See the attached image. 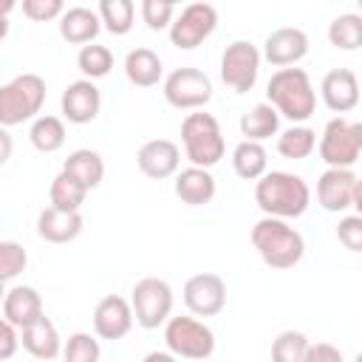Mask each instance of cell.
<instances>
[{"label": "cell", "instance_id": "cell-1", "mask_svg": "<svg viewBox=\"0 0 362 362\" xmlns=\"http://www.w3.org/2000/svg\"><path fill=\"white\" fill-rule=\"evenodd\" d=\"M255 204L263 215L291 221L305 215L311 204V187L303 175L286 173V170H269L260 181H255Z\"/></svg>", "mask_w": 362, "mask_h": 362}, {"label": "cell", "instance_id": "cell-2", "mask_svg": "<svg viewBox=\"0 0 362 362\" xmlns=\"http://www.w3.org/2000/svg\"><path fill=\"white\" fill-rule=\"evenodd\" d=\"M266 99L294 124H305L317 110V90L303 68H280L266 82Z\"/></svg>", "mask_w": 362, "mask_h": 362}, {"label": "cell", "instance_id": "cell-3", "mask_svg": "<svg viewBox=\"0 0 362 362\" xmlns=\"http://www.w3.org/2000/svg\"><path fill=\"white\" fill-rule=\"evenodd\" d=\"M252 246L257 249L260 260L272 269H291L303 260L305 255V240L303 235L280 218H269L263 215L255 226H252Z\"/></svg>", "mask_w": 362, "mask_h": 362}, {"label": "cell", "instance_id": "cell-4", "mask_svg": "<svg viewBox=\"0 0 362 362\" xmlns=\"http://www.w3.org/2000/svg\"><path fill=\"white\" fill-rule=\"evenodd\" d=\"M181 144H184V156L189 158V164L204 167V170L215 167L226 153V141H223V130H221L218 119L212 113H204V110L184 116Z\"/></svg>", "mask_w": 362, "mask_h": 362}, {"label": "cell", "instance_id": "cell-5", "mask_svg": "<svg viewBox=\"0 0 362 362\" xmlns=\"http://www.w3.org/2000/svg\"><path fill=\"white\" fill-rule=\"evenodd\" d=\"M45 105V79L40 74H17L0 88V124L14 127L34 122Z\"/></svg>", "mask_w": 362, "mask_h": 362}, {"label": "cell", "instance_id": "cell-6", "mask_svg": "<svg viewBox=\"0 0 362 362\" xmlns=\"http://www.w3.org/2000/svg\"><path fill=\"white\" fill-rule=\"evenodd\" d=\"M317 150H320V158L328 167L351 170L362 156V122H354V119H345V116H334L322 127Z\"/></svg>", "mask_w": 362, "mask_h": 362}, {"label": "cell", "instance_id": "cell-7", "mask_svg": "<svg viewBox=\"0 0 362 362\" xmlns=\"http://www.w3.org/2000/svg\"><path fill=\"white\" fill-rule=\"evenodd\" d=\"M164 342L167 351L181 359H209L215 354V334L206 322L198 317H170L164 325Z\"/></svg>", "mask_w": 362, "mask_h": 362}, {"label": "cell", "instance_id": "cell-8", "mask_svg": "<svg viewBox=\"0 0 362 362\" xmlns=\"http://www.w3.org/2000/svg\"><path fill=\"white\" fill-rule=\"evenodd\" d=\"M130 305L141 328L153 331L158 325H167V320L173 317V288L161 277H141L130 291Z\"/></svg>", "mask_w": 362, "mask_h": 362}, {"label": "cell", "instance_id": "cell-9", "mask_svg": "<svg viewBox=\"0 0 362 362\" xmlns=\"http://www.w3.org/2000/svg\"><path fill=\"white\" fill-rule=\"evenodd\" d=\"M263 54L249 40H235L221 54V79L235 93H249L257 82Z\"/></svg>", "mask_w": 362, "mask_h": 362}, {"label": "cell", "instance_id": "cell-10", "mask_svg": "<svg viewBox=\"0 0 362 362\" xmlns=\"http://www.w3.org/2000/svg\"><path fill=\"white\" fill-rule=\"evenodd\" d=\"M164 99L178 110H201L212 99V79L192 65H181L164 79Z\"/></svg>", "mask_w": 362, "mask_h": 362}, {"label": "cell", "instance_id": "cell-11", "mask_svg": "<svg viewBox=\"0 0 362 362\" xmlns=\"http://www.w3.org/2000/svg\"><path fill=\"white\" fill-rule=\"evenodd\" d=\"M218 28V11L212 3H189L184 6L173 25H170V42L181 51L198 48L204 40H209Z\"/></svg>", "mask_w": 362, "mask_h": 362}, {"label": "cell", "instance_id": "cell-12", "mask_svg": "<svg viewBox=\"0 0 362 362\" xmlns=\"http://www.w3.org/2000/svg\"><path fill=\"white\" fill-rule=\"evenodd\" d=\"M184 305L195 317H215L226 305V283L215 272H198L184 283Z\"/></svg>", "mask_w": 362, "mask_h": 362}, {"label": "cell", "instance_id": "cell-13", "mask_svg": "<svg viewBox=\"0 0 362 362\" xmlns=\"http://www.w3.org/2000/svg\"><path fill=\"white\" fill-rule=\"evenodd\" d=\"M133 305L119 294H105L93 308V334L99 339H122L133 328Z\"/></svg>", "mask_w": 362, "mask_h": 362}, {"label": "cell", "instance_id": "cell-14", "mask_svg": "<svg viewBox=\"0 0 362 362\" xmlns=\"http://www.w3.org/2000/svg\"><path fill=\"white\" fill-rule=\"evenodd\" d=\"M308 54V34L294 25L274 28L263 42V59L272 62L277 71L297 65Z\"/></svg>", "mask_w": 362, "mask_h": 362}, {"label": "cell", "instance_id": "cell-15", "mask_svg": "<svg viewBox=\"0 0 362 362\" xmlns=\"http://www.w3.org/2000/svg\"><path fill=\"white\" fill-rule=\"evenodd\" d=\"M59 107L62 119H68L71 124H90L102 110V93L90 79H76L62 90Z\"/></svg>", "mask_w": 362, "mask_h": 362}, {"label": "cell", "instance_id": "cell-16", "mask_svg": "<svg viewBox=\"0 0 362 362\" xmlns=\"http://www.w3.org/2000/svg\"><path fill=\"white\" fill-rule=\"evenodd\" d=\"M136 167L147 175V178H170V175H178V167H181V150L175 141L170 139H150L139 147L136 153Z\"/></svg>", "mask_w": 362, "mask_h": 362}, {"label": "cell", "instance_id": "cell-17", "mask_svg": "<svg viewBox=\"0 0 362 362\" xmlns=\"http://www.w3.org/2000/svg\"><path fill=\"white\" fill-rule=\"evenodd\" d=\"M359 76L351 68H331L320 82V96L331 113H348L359 105Z\"/></svg>", "mask_w": 362, "mask_h": 362}, {"label": "cell", "instance_id": "cell-18", "mask_svg": "<svg viewBox=\"0 0 362 362\" xmlns=\"http://www.w3.org/2000/svg\"><path fill=\"white\" fill-rule=\"evenodd\" d=\"M356 178L354 170H337L328 167L320 178H317V204L325 212H345L354 206V189H356Z\"/></svg>", "mask_w": 362, "mask_h": 362}, {"label": "cell", "instance_id": "cell-19", "mask_svg": "<svg viewBox=\"0 0 362 362\" xmlns=\"http://www.w3.org/2000/svg\"><path fill=\"white\" fill-rule=\"evenodd\" d=\"M40 317H45L42 311V297L34 286H11L3 297V320L17 325L20 331L34 325Z\"/></svg>", "mask_w": 362, "mask_h": 362}, {"label": "cell", "instance_id": "cell-20", "mask_svg": "<svg viewBox=\"0 0 362 362\" xmlns=\"http://www.w3.org/2000/svg\"><path fill=\"white\" fill-rule=\"evenodd\" d=\"M99 31H102V17L96 8L71 6L59 17V37L71 45H90Z\"/></svg>", "mask_w": 362, "mask_h": 362}, {"label": "cell", "instance_id": "cell-21", "mask_svg": "<svg viewBox=\"0 0 362 362\" xmlns=\"http://www.w3.org/2000/svg\"><path fill=\"white\" fill-rule=\"evenodd\" d=\"M175 195L187 204V206H204L215 198L218 192V184H215V175L204 167H184L178 175H175V184H173Z\"/></svg>", "mask_w": 362, "mask_h": 362}, {"label": "cell", "instance_id": "cell-22", "mask_svg": "<svg viewBox=\"0 0 362 362\" xmlns=\"http://www.w3.org/2000/svg\"><path fill=\"white\" fill-rule=\"evenodd\" d=\"M82 215L79 212H62L57 206H45L37 215V235L48 243H71L82 232Z\"/></svg>", "mask_w": 362, "mask_h": 362}, {"label": "cell", "instance_id": "cell-23", "mask_svg": "<svg viewBox=\"0 0 362 362\" xmlns=\"http://www.w3.org/2000/svg\"><path fill=\"white\" fill-rule=\"evenodd\" d=\"M20 342L23 348L31 354V359H42V362H51L62 354V339H59V331L57 325L48 320V317H40L34 325L23 328L20 331Z\"/></svg>", "mask_w": 362, "mask_h": 362}, {"label": "cell", "instance_id": "cell-24", "mask_svg": "<svg viewBox=\"0 0 362 362\" xmlns=\"http://www.w3.org/2000/svg\"><path fill=\"white\" fill-rule=\"evenodd\" d=\"M161 74H164V65H161V57L153 51V48H133L127 51L124 57V76L130 85L136 88H153L161 82Z\"/></svg>", "mask_w": 362, "mask_h": 362}, {"label": "cell", "instance_id": "cell-25", "mask_svg": "<svg viewBox=\"0 0 362 362\" xmlns=\"http://www.w3.org/2000/svg\"><path fill=\"white\" fill-rule=\"evenodd\" d=\"M238 127H240L243 141H260L263 144L266 139L277 136V130H280V113H277L274 105L260 102V105H255L252 110H246L240 116Z\"/></svg>", "mask_w": 362, "mask_h": 362}, {"label": "cell", "instance_id": "cell-26", "mask_svg": "<svg viewBox=\"0 0 362 362\" xmlns=\"http://www.w3.org/2000/svg\"><path fill=\"white\" fill-rule=\"evenodd\" d=\"M62 170L68 175H74L79 184H85L88 189H96L102 184V178H105V161L90 147H79V150L68 153V158L62 161Z\"/></svg>", "mask_w": 362, "mask_h": 362}, {"label": "cell", "instance_id": "cell-27", "mask_svg": "<svg viewBox=\"0 0 362 362\" xmlns=\"http://www.w3.org/2000/svg\"><path fill=\"white\" fill-rule=\"evenodd\" d=\"M232 170L243 181H260L269 173V153L260 141H240L232 150Z\"/></svg>", "mask_w": 362, "mask_h": 362}, {"label": "cell", "instance_id": "cell-28", "mask_svg": "<svg viewBox=\"0 0 362 362\" xmlns=\"http://www.w3.org/2000/svg\"><path fill=\"white\" fill-rule=\"evenodd\" d=\"M317 130L308 124H291L277 136V153L291 161H303L317 150Z\"/></svg>", "mask_w": 362, "mask_h": 362}, {"label": "cell", "instance_id": "cell-29", "mask_svg": "<svg viewBox=\"0 0 362 362\" xmlns=\"http://www.w3.org/2000/svg\"><path fill=\"white\" fill-rule=\"evenodd\" d=\"M88 187L79 184L74 175H68L65 170H59L51 181V189H48V198H51V206L62 209V212H79V206L85 204L88 198Z\"/></svg>", "mask_w": 362, "mask_h": 362}, {"label": "cell", "instance_id": "cell-30", "mask_svg": "<svg viewBox=\"0 0 362 362\" xmlns=\"http://www.w3.org/2000/svg\"><path fill=\"white\" fill-rule=\"evenodd\" d=\"M328 42L339 51H356L362 48V14L345 11L328 23Z\"/></svg>", "mask_w": 362, "mask_h": 362}, {"label": "cell", "instance_id": "cell-31", "mask_svg": "<svg viewBox=\"0 0 362 362\" xmlns=\"http://www.w3.org/2000/svg\"><path fill=\"white\" fill-rule=\"evenodd\" d=\"M28 139H31L34 150H40V153H57L65 144V122L59 116H51V113L37 116L31 122Z\"/></svg>", "mask_w": 362, "mask_h": 362}, {"label": "cell", "instance_id": "cell-32", "mask_svg": "<svg viewBox=\"0 0 362 362\" xmlns=\"http://www.w3.org/2000/svg\"><path fill=\"white\" fill-rule=\"evenodd\" d=\"M311 345L314 342L303 331H280L272 342V362H308Z\"/></svg>", "mask_w": 362, "mask_h": 362}, {"label": "cell", "instance_id": "cell-33", "mask_svg": "<svg viewBox=\"0 0 362 362\" xmlns=\"http://www.w3.org/2000/svg\"><path fill=\"white\" fill-rule=\"evenodd\" d=\"M96 11L102 17V28L110 31L113 37H124L133 28V20H136L133 0H102Z\"/></svg>", "mask_w": 362, "mask_h": 362}, {"label": "cell", "instance_id": "cell-34", "mask_svg": "<svg viewBox=\"0 0 362 362\" xmlns=\"http://www.w3.org/2000/svg\"><path fill=\"white\" fill-rule=\"evenodd\" d=\"M76 68L82 71V79H102L113 71V51L107 45H99V42H90V45H82L79 54H76Z\"/></svg>", "mask_w": 362, "mask_h": 362}, {"label": "cell", "instance_id": "cell-35", "mask_svg": "<svg viewBox=\"0 0 362 362\" xmlns=\"http://www.w3.org/2000/svg\"><path fill=\"white\" fill-rule=\"evenodd\" d=\"M99 356H102V345L88 331L71 334L62 345V362H99Z\"/></svg>", "mask_w": 362, "mask_h": 362}, {"label": "cell", "instance_id": "cell-36", "mask_svg": "<svg viewBox=\"0 0 362 362\" xmlns=\"http://www.w3.org/2000/svg\"><path fill=\"white\" fill-rule=\"evenodd\" d=\"M28 266V255L17 240H0V280L11 283Z\"/></svg>", "mask_w": 362, "mask_h": 362}, {"label": "cell", "instance_id": "cell-37", "mask_svg": "<svg viewBox=\"0 0 362 362\" xmlns=\"http://www.w3.org/2000/svg\"><path fill=\"white\" fill-rule=\"evenodd\" d=\"M139 11L150 31H164V28L170 31V25L175 20V6L167 0H141Z\"/></svg>", "mask_w": 362, "mask_h": 362}, {"label": "cell", "instance_id": "cell-38", "mask_svg": "<svg viewBox=\"0 0 362 362\" xmlns=\"http://www.w3.org/2000/svg\"><path fill=\"white\" fill-rule=\"evenodd\" d=\"M337 240L348 249L362 255V215H345L337 223Z\"/></svg>", "mask_w": 362, "mask_h": 362}, {"label": "cell", "instance_id": "cell-39", "mask_svg": "<svg viewBox=\"0 0 362 362\" xmlns=\"http://www.w3.org/2000/svg\"><path fill=\"white\" fill-rule=\"evenodd\" d=\"M23 14L34 23L59 20L65 14V3L62 0H23Z\"/></svg>", "mask_w": 362, "mask_h": 362}, {"label": "cell", "instance_id": "cell-40", "mask_svg": "<svg viewBox=\"0 0 362 362\" xmlns=\"http://www.w3.org/2000/svg\"><path fill=\"white\" fill-rule=\"evenodd\" d=\"M17 345H23L20 342V328L11 325V322H6V320H0V359L3 362L11 359L14 351H17Z\"/></svg>", "mask_w": 362, "mask_h": 362}, {"label": "cell", "instance_id": "cell-41", "mask_svg": "<svg viewBox=\"0 0 362 362\" xmlns=\"http://www.w3.org/2000/svg\"><path fill=\"white\" fill-rule=\"evenodd\" d=\"M308 362H345V359H342V351L337 345H331V342H314Z\"/></svg>", "mask_w": 362, "mask_h": 362}, {"label": "cell", "instance_id": "cell-42", "mask_svg": "<svg viewBox=\"0 0 362 362\" xmlns=\"http://www.w3.org/2000/svg\"><path fill=\"white\" fill-rule=\"evenodd\" d=\"M0 144H3V147H0V164H6V161H8V156H11V136H8V130H6V127L0 130Z\"/></svg>", "mask_w": 362, "mask_h": 362}, {"label": "cell", "instance_id": "cell-43", "mask_svg": "<svg viewBox=\"0 0 362 362\" xmlns=\"http://www.w3.org/2000/svg\"><path fill=\"white\" fill-rule=\"evenodd\" d=\"M141 362H178V356L170 354V351H150Z\"/></svg>", "mask_w": 362, "mask_h": 362}, {"label": "cell", "instance_id": "cell-44", "mask_svg": "<svg viewBox=\"0 0 362 362\" xmlns=\"http://www.w3.org/2000/svg\"><path fill=\"white\" fill-rule=\"evenodd\" d=\"M354 209H356V215H362V175L356 178V189H354Z\"/></svg>", "mask_w": 362, "mask_h": 362}, {"label": "cell", "instance_id": "cell-45", "mask_svg": "<svg viewBox=\"0 0 362 362\" xmlns=\"http://www.w3.org/2000/svg\"><path fill=\"white\" fill-rule=\"evenodd\" d=\"M354 362H362V351H359V354H356V356H354Z\"/></svg>", "mask_w": 362, "mask_h": 362}, {"label": "cell", "instance_id": "cell-46", "mask_svg": "<svg viewBox=\"0 0 362 362\" xmlns=\"http://www.w3.org/2000/svg\"><path fill=\"white\" fill-rule=\"evenodd\" d=\"M356 6H359V14H362V0H359V3H356Z\"/></svg>", "mask_w": 362, "mask_h": 362}, {"label": "cell", "instance_id": "cell-47", "mask_svg": "<svg viewBox=\"0 0 362 362\" xmlns=\"http://www.w3.org/2000/svg\"><path fill=\"white\" fill-rule=\"evenodd\" d=\"M31 362H42V359H31Z\"/></svg>", "mask_w": 362, "mask_h": 362}]
</instances>
